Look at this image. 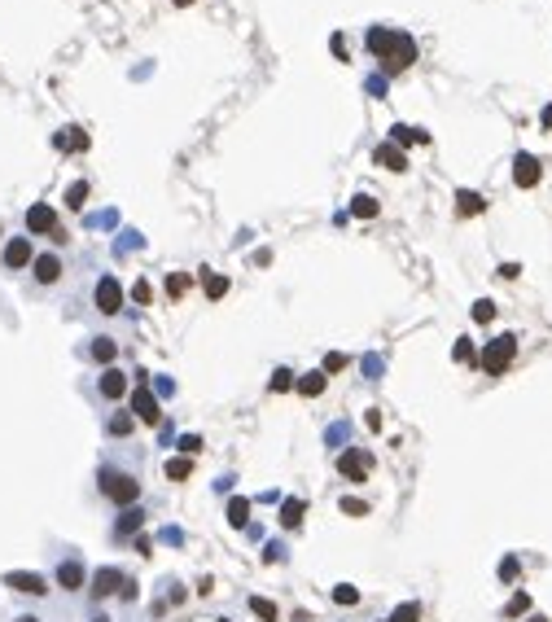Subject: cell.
<instances>
[{
    "instance_id": "obj_22",
    "label": "cell",
    "mask_w": 552,
    "mask_h": 622,
    "mask_svg": "<svg viewBox=\"0 0 552 622\" xmlns=\"http://www.w3.org/2000/svg\"><path fill=\"white\" fill-rule=\"evenodd\" d=\"M228 522H233V526H250V500H242V495L228 500Z\"/></svg>"
},
{
    "instance_id": "obj_21",
    "label": "cell",
    "mask_w": 552,
    "mask_h": 622,
    "mask_svg": "<svg viewBox=\"0 0 552 622\" xmlns=\"http://www.w3.org/2000/svg\"><path fill=\"white\" fill-rule=\"evenodd\" d=\"M377 202L373 197H368V193H359V197H351V215H355V219H377Z\"/></svg>"
},
{
    "instance_id": "obj_33",
    "label": "cell",
    "mask_w": 552,
    "mask_h": 622,
    "mask_svg": "<svg viewBox=\"0 0 552 622\" xmlns=\"http://www.w3.org/2000/svg\"><path fill=\"white\" fill-rule=\"evenodd\" d=\"M474 320H478V325L496 320V303H491V298H478V303H474Z\"/></svg>"
},
{
    "instance_id": "obj_51",
    "label": "cell",
    "mask_w": 552,
    "mask_h": 622,
    "mask_svg": "<svg viewBox=\"0 0 552 622\" xmlns=\"http://www.w3.org/2000/svg\"><path fill=\"white\" fill-rule=\"evenodd\" d=\"M18 622H40V618H18Z\"/></svg>"
},
{
    "instance_id": "obj_28",
    "label": "cell",
    "mask_w": 552,
    "mask_h": 622,
    "mask_svg": "<svg viewBox=\"0 0 552 622\" xmlns=\"http://www.w3.org/2000/svg\"><path fill=\"white\" fill-rule=\"evenodd\" d=\"M131 429H136V416H131V412H118V416H110V434H114V438H127Z\"/></svg>"
},
{
    "instance_id": "obj_45",
    "label": "cell",
    "mask_w": 552,
    "mask_h": 622,
    "mask_svg": "<svg viewBox=\"0 0 552 622\" xmlns=\"http://www.w3.org/2000/svg\"><path fill=\"white\" fill-rule=\"evenodd\" d=\"M281 557H285L281 544H268V548H263V561H281Z\"/></svg>"
},
{
    "instance_id": "obj_25",
    "label": "cell",
    "mask_w": 552,
    "mask_h": 622,
    "mask_svg": "<svg viewBox=\"0 0 552 622\" xmlns=\"http://www.w3.org/2000/svg\"><path fill=\"white\" fill-rule=\"evenodd\" d=\"M114 355H118L114 338H97V342H92V360H97V364H114Z\"/></svg>"
},
{
    "instance_id": "obj_18",
    "label": "cell",
    "mask_w": 552,
    "mask_h": 622,
    "mask_svg": "<svg viewBox=\"0 0 552 622\" xmlns=\"http://www.w3.org/2000/svg\"><path fill=\"white\" fill-rule=\"evenodd\" d=\"M456 206H460V215H482L487 202H482V193H474V189H460V193H456Z\"/></svg>"
},
{
    "instance_id": "obj_7",
    "label": "cell",
    "mask_w": 552,
    "mask_h": 622,
    "mask_svg": "<svg viewBox=\"0 0 552 622\" xmlns=\"http://www.w3.org/2000/svg\"><path fill=\"white\" fill-rule=\"evenodd\" d=\"M27 233H35V237H53V233H57V211L44 206V202H40V206H31V211H27Z\"/></svg>"
},
{
    "instance_id": "obj_38",
    "label": "cell",
    "mask_w": 552,
    "mask_h": 622,
    "mask_svg": "<svg viewBox=\"0 0 552 622\" xmlns=\"http://www.w3.org/2000/svg\"><path fill=\"white\" fill-rule=\"evenodd\" d=\"M180 451H184V456L193 460L198 451H202V438H198V434H184V438H180Z\"/></svg>"
},
{
    "instance_id": "obj_41",
    "label": "cell",
    "mask_w": 552,
    "mask_h": 622,
    "mask_svg": "<svg viewBox=\"0 0 552 622\" xmlns=\"http://www.w3.org/2000/svg\"><path fill=\"white\" fill-rule=\"evenodd\" d=\"M381 368H386V364H381V355H364V373L368 377H381Z\"/></svg>"
},
{
    "instance_id": "obj_12",
    "label": "cell",
    "mask_w": 552,
    "mask_h": 622,
    "mask_svg": "<svg viewBox=\"0 0 552 622\" xmlns=\"http://www.w3.org/2000/svg\"><path fill=\"white\" fill-rule=\"evenodd\" d=\"M27 263H31V242L27 237H14V242L5 246V268L18 272V268H27Z\"/></svg>"
},
{
    "instance_id": "obj_43",
    "label": "cell",
    "mask_w": 552,
    "mask_h": 622,
    "mask_svg": "<svg viewBox=\"0 0 552 622\" xmlns=\"http://www.w3.org/2000/svg\"><path fill=\"white\" fill-rule=\"evenodd\" d=\"M329 442H342L346 438V421H338V425H329V434H325Z\"/></svg>"
},
{
    "instance_id": "obj_5",
    "label": "cell",
    "mask_w": 552,
    "mask_h": 622,
    "mask_svg": "<svg viewBox=\"0 0 552 622\" xmlns=\"http://www.w3.org/2000/svg\"><path fill=\"white\" fill-rule=\"evenodd\" d=\"M92 298H97V311H101V316H118V311H123V285H118L114 277H101Z\"/></svg>"
},
{
    "instance_id": "obj_47",
    "label": "cell",
    "mask_w": 552,
    "mask_h": 622,
    "mask_svg": "<svg viewBox=\"0 0 552 622\" xmlns=\"http://www.w3.org/2000/svg\"><path fill=\"white\" fill-rule=\"evenodd\" d=\"M364 421H368V429H381V408H368Z\"/></svg>"
},
{
    "instance_id": "obj_13",
    "label": "cell",
    "mask_w": 552,
    "mask_h": 622,
    "mask_svg": "<svg viewBox=\"0 0 552 622\" xmlns=\"http://www.w3.org/2000/svg\"><path fill=\"white\" fill-rule=\"evenodd\" d=\"M118 583H123V574H118L114 566H105V570L92 574V596H97V601H101V596H114Z\"/></svg>"
},
{
    "instance_id": "obj_29",
    "label": "cell",
    "mask_w": 552,
    "mask_h": 622,
    "mask_svg": "<svg viewBox=\"0 0 552 622\" xmlns=\"http://www.w3.org/2000/svg\"><path fill=\"white\" fill-rule=\"evenodd\" d=\"M83 202H88V180H75V184L66 189V206H70V211H79Z\"/></svg>"
},
{
    "instance_id": "obj_11",
    "label": "cell",
    "mask_w": 552,
    "mask_h": 622,
    "mask_svg": "<svg viewBox=\"0 0 552 622\" xmlns=\"http://www.w3.org/2000/svg\"><path fill=\"white\" fill-rule=\"evenodd\" d=\"M373 162L377 167H386V171H407V153L399 149V145H377V153H373Z\"/></svg>"
},
{
    "instance_id": "obj_2",
    "label": "cell",
    "mask_w": 552,
    "mask_h": 622,
    "mask_svg": "<svg viewBox=\"0 0 552 622\" xmlns=\"http://www.w3.org/2000/svg\"><path fill=\"white\" fill-rule=\"evenodd\" d=\"M513 355H518V338H513V333H500L496 342H487V351H482V360H478V364H482L487 377H500L504 368L513 364Z\"/></svg>"
},
{
    "instance_id": "obj_50",
    "label": "cell",
    "mask_w": 552,
    "mask_h": 622,
    "mask_svg": "<svg viewBox=\"0 0 552 622\" xmlns=\"http://www.w3.org/2000/svg\"><path fill=\"white\" fill-rule=\"evenodd\" d=\"M92 622H110V618H105V614H101V618H92Z\"/></svg>"
},
{
    "instance_id": "obj_3",
    "label": "cell",
    "mask_w": 552,
    "mask_h": 622,
    "mask_svg": "<svg viewBox=\"0 0 552 622\" xmlns=\"http://www.w3.org/2000/svg\"><path fill=\"white\" fill-rule=\"evenodd\" d=\"M101 495L127 508L131 500L140 495V482H136V478H131V473H118V469H101Z\"/></svg>"
},
{
    "instance_id": "obj_24",
    "label": "cell",
    "mask_w": 552,
    "mask_h": 622,
    "mask_svg": "<svg viewBox=\"0 0 552 622\" xmlns=\"http://www.w3.org/2000/svg\"><path fill=\"white\" fill-rule=\"evenodd\" d=\"M189 473H193V460H189V456H176V460H167V482H184Z\"/></svg>"
},
{
    "instance_id": "obj_42",
    "label": "cell",
    "mask_w": 552,
    "mask_h": 622,
    "mask_svg": "<svg viewBox=\"0 0 552 622\" xmlns=\"http://www.w3.org/2000/svg\"><path fill=\"white\" fill-rule=\"evenodd\" d=\"M131 298H136V303H149V285L136 281V285H131Z\"/></svg>"
},
{
    "instance_id": "obj_52",
    "label": "cell",
    "mask_w": 552,
    "mask_h": 622,
    "mask_svg": "<svg viewBox=\"0 0 552 622\" xmlns=\"http://www.w3.org/2000/svg\"><path fill=\"white\" fill-rule=\"evenodd\" d=\"M220 622H228V618H220Z\"/></svg>"
},
{
    "instance_id": "obj_15",
    "label": "cell",
    "mask_w": 552,
    "mask_h": 622,
    "mask_svg": "<svg viewBox=\"0 0 552 622\" xmlns=\"http://www.w3.org/2000/svg\"><path fill=\"white\" fill-rule=\"evenodd\" d=\"M101 394H105V399H123V394H127V373L105 368V373H101Z\"/></svg>"
},
{
    "instance_id": "obj_23",
    "label": "cell",
    "mask_w": 552,
    "mask_h": 622,
    "mask_svg": "<svg viewBox=\"0 0 552 622\" xmlns=\"http://www.w3.org/2000/svg\"><path fill=\"white\" fill-rule=\"evenodd\" d=\"M202 290H206V298H224L228 294V277H220V272H202Z\"/></svg>"
},
{
    "instance_id": "obj_19",
    "label": "cell",
    "mask_w": 552,
    "mask_h": 622,
    "mask_svg": "<svg viewBox=\"0 0 552 622\" xmlns=\"http://www.w3.org/2000/svg\"><path fill=\"white\" fill-rule=\"evenodd\" d=\"M57 149H70V153H83L88 149V136H83L79 127H66L62 136H57Z\"/></svg>"
},
{
    "instance_id": "obj_10",
    "label": "cell",
    "mask_w": 552,
    "mask_h": 622,
    "mask_svg": "<svg viewBox=\"0 0 552 622\" xmlns=\"http://www.w3.org/2000/svg\"><path fill=\"white\" fill-rule=\"evenodd\" d=\"M390 145H399V149H407V145H429V131H425V127L394 123V127H390Z\"/></svg>"
},
{
    "instance_id": "obj_40",
    "label": "cell",
    "mask_w": 552,
    "mask_h": 622,
    "mask_svg": "<svg viewBox=\"0 0 552 622\" xmlns=\"http://www.w3.org/2000/svg\"><path fill=\"white\" fill-rule=\"evenodd\" d=\"M500 579H504V583L518 579V557H504V561H500Z\"/></svg>"
},
{
    "instance_id": "obj_27",
    "label": "cell",
    "mask_w": 552,
    "mask_h": 622,
    "mask_svg": "<svg viewBox=\"0 0 552 622\" xmlns=\"http://www.w3.org/2000/svg\"><path fill=\"white\" fill-rule=\"evenodd\" d=\"M294 373H290V368H276V373H272V381H268V390L272 394H285V390H294Z\"/></svg>"
},
{
    "instance_id": "obj_4",
    "label": "cell",
    "mask_w": 552,
    "mask_h": 622,
    "mask_svg": "<svg viewBox=\"0 0 552 622\" xmlns=\"http://www.w3.org/2000/svg\"><path fill=\"white\" fill-rule=\"evenodd\" d=\"M368 469H373V456H368L364 447H346L338 456V473L346 482H368Z\"/></svg>"
},
{
    "instance_id": "obj_26",
    "label": "cell",
    "mask_w": 552,
    "mask_h": 622,
    "mask_svg": "<svg viewBox=\"0 0 552 622\" xmlns=\"http://www.w3.org/2000/svg\"><path fill=\"white\" fill-rule=\"evenodd\" d=\"M140 522H145V513H140V508H123V517H118V539L131 535V530H140Z\"/></svg>"
},
{
    "instance_id": "obj_8",
    "label": "cell",
    "mask_w": 552,
    "mask_h": 622,
    "mask_svg": "<svg viewBox=\"0 0 552 622\" xmlns=\"http://www.w3.org/2000/svg\"><path fill=\"white\" fill-rule=\"evenodd\" d=\"M5 588L27 592V596H44V592H49V583H44L40 574H31V570H9L5 574Z\"/></svg>"
},
{
    "instance_id": "obj_53",
    "label": "cell",
    "mask_w": 552,
    "mask_h": 622,
    "mask_svg": "<svg viewBox=\"0 0 552 622\" xmlns=\"http://www.w3.org/2000/svg\"><path fill=\"white\" fill-rule=\"evenodd\" d=\"M386 622H390V618H386Z\"/></svg>"
},
{
    "instance_id": "obj_30",
    "label": "cell",
    "mask_w": 552,
    "mask_h": 622,
    "mask_svg": "<svg viewBox=\"0 0 552 622\" xmlns=\"http://www.w3.org/2000/svg\"><path fill=\"white\" fill-rule=\"evenodd\" d=\"M250 609H255L263 622H276V618H281V609H276L272 601H263V596H250Z\"/></svg>"
},
{
    "instance_id": "obj_48",
    "label": "cell",
    "mask_w": 552,
    "mask_h": 622,
    "mask_svg": "<svg viewBox=\"0 0 552 622\" xmlns=\"http://www.w3.org/2000/svg\"><path fill=\"white\" fill-rule=\"evenodd\" d=\"M539 123H544V127L552 131V105H544V114H539Z\"/></svg>"
},
{
    "instance_id": "obj_46",
    "label": "cell",
    "mask_w": 552,
    "mask_h": 622,
    "mask_svg": "<svg viewBox=\"0 0 552 622\" xmlns=\"http://www.w3.org/2000/svg\"><path fill=\"white\" fill-rule=\"evenodd\" d=\"M500 277H504V281H518V277H522V268H518V263H504Z\"/></svg>"
},
{
    "instance_id": "obj_49",
    "label": "cell",
    "mask_w": 552,
    "mask_h": 622,
    "mask_svg": "<svg viewBox=\"0 0 552 622\" xmlns=\"http://www.w3.org/2000/svg\"><path fill=\"white\" fill-rule=\"evenodd\" d=\"M526 622H548V618H539V614H535V618H526Z\"/></svg>"
},
{
    "instance_id": "obj_17",
    "label": "cell",
    "mask_w": 552,
    "mask_h": 622,
    "mask_svg": "<svg viewBox=\"0 0 552 622\" xmlns=\"http://www.w3.org/2000/svg\"><path fill=\"white\" fill-rule=\"evenodd\" d=\"M325 386H329L325 368H320V373H307V377H298V381H294V390H298V394H307V399H316V394H325Z\"/></svg>"
},
{
    "instance_id": "obj_16",
    "label": "cell",
    "mask_w": 552,
    "mask_h": 622,
    "mask_svg": "<svg viewBox=\"0 0 552 622\" xmlns=\"http://www.w3.org/2000/svg\"><path fill=\"white\" fill-rule=\"evenodd\" d=\"M57 583H62L66 592H79L83 588V566L79 561H62V566H57Z\"/></svg>"
},
{
    "instance_id": "obj_35",
    "label": "cell",
    "mask_w": 552,
    "mask_h": 622,
    "mask_svg": "<svg viewBox=\"0 0 552 622\" xmlns=\"http://www.w3.org/2000/svg\"><path fill=\"white\" fill-rule=\"evenodd\" d=\"M333 601L338 605H359V592L351 588V583H342V588H333Z\"/></svg>"
},
{
    "instance_id": "obj_6",
    "label": "cell",
    "mask_w": 552,
    "mask_h": 622,
    "mask_svg": "<svg viewBox=\"0 0 552 622\" xmlns=\"http://www.w3.org/2000/svg\"><path fill=\"white\" fill-rule=\"evenodd\" d=\"M131 412L140 416L145 425H162V408H158V394H149L145 386H136V394H131Z\"/></svg>"
},
{
    "instance_id": "obj_14",
    "label": "cell",
    "mask_w": 552,
    "mask_h": 622,
    "mask_svg": "<svg viewBox=\"0 0 552 622\" xmlns=\"http://www.w3.org/2000/svg\"><path fill=\"white\" fill-rule=\"evenodd\" d=\"M31 263H35V281H40V285H53L57 277H62V259H57V255H40Z\"/></svg>"
},
{
    "instance_id": "obj_44",
    "label": "cell",
    "mask_w": 552,
    "mask_h": 622,
    "mask_svg": "<svg viewBox=\"0 0 552 622\" xmlns=\"http://www.w3.org/2000/svg\"><path fill=\"white\" fill-rule=\"evenodd\" d=\"M329 49H333V57H346V53H351V49H346V40H342V35H333V40H329Z\"/></svg>"
},
{
    "instance_id": "obj_39",
    "label": "cell",
    "mask_w": 552,
    "mask_h": 622,
    "mask_svg": "<svg viewBox=\"0 0 552 622\" xmlns=\"http://www.w3.org/2000/svg\"><path fill=\"white\" fill-rule=\"evenodd\" d=\"M184 290H189V277H167V294L171 298H184Z\"/></svg>"
},
{
    "instance_id": "obj_36",
    "label": "cell",
    "mask_w": 552,
    "mask_h": 622,
    "mask_svg": "<svg viewBox=\"0 0 552 622\" xmlns=\"http://www.w3.org/2000/svg\"><path fill=\"white\" fill-rule=\"evenodd\" d=\"M342 513H351V517H364L368 504H364V500H355V495H342Z\"/></svg>"
},
{
    "instance_id": "obj_31",
    "label": "cell",
    "mask_w": 552,
    "mask_h": 622,
    "mask_svg": "<svg viewBox=\"0 0 552 622\" xmlns=\"http://www.w3.org/2000/svg\"><path fill=\"white\" fill-rule=\"evenodd\" d=\"M390 622H421V605H416V601H403V605L390 614Z\"/></svg>"
},
{
    "instance_id": "obj_20",
    "label": "cell",
    "mask_w": 552,
    "mask_h": 622,
    "mask_svg": "<svg viewBox=\"0 0 552 622\" xmlns=\"http://www.w3.org/2000/svg\"><path fill=\"white\" fill-rule=\"evenodd\" d=\"M303 513H307L303 500H285V504H281V526H285V530H294V526L303 522Z\"/></svg>"
},
{
    "instance_id": "obj_34",
    "label": "cell",
    "mask_w": 552,
    "mask_h": 622,
    "mask_svg": "<svg viewBox=\"0 0 552 622\" xmlns=\"http://www.w3.org/2000/svg\"><path fill=\"white\" fill-rule=\"evenodd\" d=\"M526 609H531V596H526V592H518V596L509 601V609H504V614H509V618H522Z\"/></svg>"
},
{
    "instance_id": "obj_32",
    "label": "cell",
    "mask_w": 552,
    "mask_h": 622,
    "mask_svg": "<svg viewBox=\"0 0 552 622\" xmlns=\"http://www.w3.org/2000/svg\"><path fill=\"white\" fill-rule=\"evenodd\" d=\"M452 360H456V364H474V342L460 338V342L452 346Z\"/></svg>"
},
{
    "instance_id": "obj_37",
    "label": "cell",
    "mask_w": 552,
    "mask_h": 622,
    "mask_svg": "<svg viewBox=\"0 0 552 622\" xmlns=\"http://www.w3.org/2000/svg\"><path fill=\"white\" fill-rule=\"evenodd\" d=\"M342 368H346V355H342V351H329V355H325V377H329V373H342Z\"/></svg>"
},
{
    "instance_id": "obj_9",
    "label": "cell",
    "mask_w": 552,
    "mask_h": 622,
    "mask_svg": "<svg viewBox=\"0 0 552 622\" xmlns=\"http://www.w3.org/2000/svg\"><path fill=\"white\" fill-rule=\"evenodd\" d=\"M539 158L535 153H518V158H513V180H518V189H535L539 184Z\"/></svg>"
},
{
    "instance_id": "obj_1",
    "label": "cell",
    "mask_w": 552,
    "mask_h": 622,
    "mask_svg": "<svg viewBox=\"0 0 552 622\" xmlns=\"http://www.w3.org/2000/svg\"><path fill=\"white\" fill-rule=\"evenodd\" d=\"M368 49H373V57L381 62L386 75H399V70H407V66L416 62V40H412L407 31L373 27V31H368Z\"/></svg>"
}]
</instances>
